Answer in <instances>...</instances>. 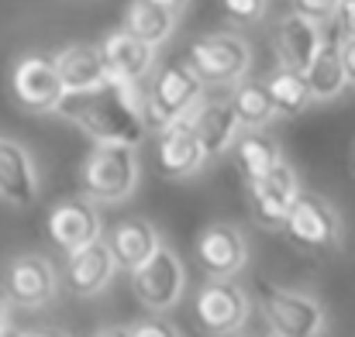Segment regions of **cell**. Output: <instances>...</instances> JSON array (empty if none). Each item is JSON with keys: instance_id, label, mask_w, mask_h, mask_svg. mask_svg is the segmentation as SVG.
Masks as SVG:
<instances>
[{"instance_id": "6da1fadb", "label": "cell", "mask_w": 355, "mask_h": 337, "mask_svg": "<svg viewBox=\"0 0 355 337\" xmlns=\"http://www.w3.org/2000/svg\"><path fill=\"white\" fill-rule=\"evenodd\" d=\"M55 113L66 117L69 124H76L90 141L138 148L148 138V127H145V117H141L138 83H124L114 76L101 80L97 86L62 93Z\"/></svg>"}, {"instance_id": "7a4b0ae2", "label": "cell", "mask_w": 355, "mask_h": 337, "mask_svg": "<svg viewBox=\"0 0 355 337\" xmlns=\"http://www.w3.org/2000/svg\"><path fill=\"white\" fill-rule=\"evenodd\" d=\"M141 179L138 148L131 145H104L94 141V148L80 162V197H87L97 207H118L124 203Z\"/></svg>"}, {"instance_id": "3957f363", "label": "cell", "mask_w": 355, "mask_h": 337, "mask_svg": "<svg viewBox=\"0 0 355 337\" xmlns=\"http://www.w3.org/2000/svg\"><path fill=\"white\" fill-rule=\"evenodd\" d=\"M204 80L193 73V66L187 59H169L159 66L155 73V86L148 97H141V117L148 131H162L183 117L197 111V104L204 100Z\"/></svg>"}, {"instance_id": "277c9868", "label": "cell", "mask_w": 355, "mask_h": 337, "mask_svg": "<svg viewBox=\"0 0 355 337\" xmlns=\"http://www.w3.org/2000/svg\"><path fill=\"white\" fill-rule=\"evenodd\" d=\"M259 303L269 337H321L328 331V307L307 289L259 282Z\"/></svg>"}, {"instance_id": "5b68a950", "label": "cell", "mask_w": 355, "mask_h": 337, "mask_svg": "<svg viewBox=\"0 0 355 337\" xmlns=\"http://www.w3.org/2000/svg\"><path fill=\"white\" fill-rule=\"evenodd\" d=\"M131 293L135 300L148 310V313H169L173 307H180L183 293H187V268L183 258L169 248L159 244L141 265H135L131 272Z\"/></svg>"}, {"instance_id": "8992f818", "label": "cell", "mask_w": 355, "mask_h": 337, "mask_svg": "<svg viewBox=\"0 0 355 337\" xmlns=\"http://www.w3.org/2000/svg\"><path fill=\"white\" fill-rule=\"evenodd\" d=\"M252 313L248 293L235 279H207L190 303V317L204 337H235Z\"/></svg>"}, {"instance_id": "52a82bcc", "label": "cell", "mask_w": 355, "mask_h": 337, "mask_svg": "<svg viewBox=\"0 0 355 337\" xmlns=\"http://www.w3.org/2000/svg\"><path fill=\"white\" fill-rule=\"evenodd\" d=\"M187 62L204 80V86H235L252 69V45L232 31L200 35L190 42Z\"/></svg>"}, {"instance_id": "ba28073f", "label": "cell", "mask_w": 355, "mask_h": 337, "mask_svg": "<svg viewBox=\"0 0 355 337\" xmlns=\"http://www.w3.org/2000/svg\"><path fill=\"white\" fill-rule=\"evenodd\" d=\"M283 234L300 248V251H338L345 241V224L342 214L331 200L318 197V193H300L286 214Z\"/></svg>"}, {"instance_id": "9c48e42d", "label": "cell", "mask_w": 355, "mask_h": 337, "mask_svg": "<svg viewBox=\"0 0 355 337\" xmlns=\"http://www.w3.org/2000/svg\"><path fill=\"white\" fill-rule=\"evenodd\" d=\"M297 197H300V179H297V169L286 158H279L262 179L245 183L248 210H252L255 224L266 227V230H283L286 214H290Z\"/></svg>"}, {"instance_id": "30bf717a", "label": "cell", "mask_w": 355, "mask_h": 337, "mask_svg": "<svg viewBox=\"0 0 355 337\" xmlns=\"http://www.w3.org/2000/svg\"><path fill=\"white\" fill-rule=\"evenodd\" d=\"M193 258L207 279H235L248 265V237L235 224H207L193 241Z\"/></svg>"}, {"instance_id": "8fae6325", "label": "cell", "mask_w": 355, "mask_h": 337, "mask_svg": "<svg viewBox=\"0 0 355 337\" xmlns=\"http://www.w3.org/2000/svg\"><path fill=\"white\" fill-rule=\"evenodd\" d=\"M10 90H14L17 104L31 113H55L62 93H66L52 59L49 55H35V52L17 59V66L10 73Z\"/></svg>"}, {"instance_id": "7c38bea8", "label": "cell", "mask_w": 355, "mask_h": 337, "mask_svg": "<svg viewBox=\"0 0 355 337\" xmlns=\"http://www.w3.org/2000/svg\"><path fill=\"white\" fill-rule=\"evenodd\" d=\"M10 307L38 310L55 300L59 293V272L45 255H17L7 265V286H3Z\"/></svg>"}, {"instance_id": "4fadbf2b", "label": "cell", "mask_w": 355, "mask_h": 337, "mask_svg": "<svg viewBox=\"0 0 355 337\" xmlns=\"http://www.w3.org/2000/svg\"><path fill=\"white\" fill-rule=\"evenodd\" d=\"M45 227H49L52 244H59L69 255L104 234V217H101V207L90 203L87 197H66L49 210Z\"/></svg>"}, {"instance_id": "5bb4252c", "label": "cell", "mask_w": 355, "mask_h": 337, "mask_svg": "<svg viewBox=\"0 0 355 337\" xmlns=\"http://www.w3.org/2000/svg\"><path fill=\"white\" fill-rule=\"evenodd\" d=\"M38 197L42 183L31 152L14 138H0V200L14 210H31Z\"/></svg>"}, {"instance_id": "9a60e30c", "label": "cell", "mask_w": 355, "mask_h": 337, "mask_svg": "<svg viewBox=\"0 0 355 337\" xmlns=\"http://www.w3.org/2000/svg\"><path fill=\"white\" fill-rule=\"evenodd\" d=\"M304 80H307V90H311L314 104H331L349 86L345 69H342V31L331 21H328V28H321V42H318L314 59L304 69Z\"/></svg>"}, {"instance_id": "2e32d148", "label": "cell", "mask_w": 355, "mask_h": 337, "mask_svg": "<svg viewBox=\"0 0 355 337\" xmlns=\"http://www.w3.org/2000/svg\"><path fill=\"white\" fill-rule=\"evenodd\" d=\"M114 275H118V262H114L104 234L97 241L69 251V258H66V286H69L73 296H83V300L97 296L111 286Z\"/></svg>"}, {"instance_id": "e0dca14e", "label": "cell", "mask_w": 355, "mask_h": 337, "mask_svg": "<svg viewBox=\"0 0 355 337\" xmlns=\"http://www.w3.org/2000/svg\"><path fill=\"white\" fill-rule=\"evenodd\" d=\"M190 127H193L207 162L225 158L235 148L238 134H241V124H238L232 100H207V97L197 104V111L190 113Z\"/></svg>"}, {"instance_id": "ac0fdd59", "label": "cell", "mask_w": 355, "mask_h": 337, "mask_svg": "<svg viewBox=\"0 0 355 337\" xmlns=\"http://www.w3.org/2000/svg\"><path fill=\"white\" fill-rule=\"evenodd\" d=\"M155 169L166 176V179H187L193 172L204 169V152H200V141L190 127V117L155 131Z\"/></svg>"}, {"instance_id": "d6986e66", "label": "cell", "mask_w": 355, "mask_h": 337, "mask_svg": "<svg viewBox=\"0 0 355 337\" xmlns=\"http://www.w3.org/2000/svg\"><path fill=\"white\" fill-rule=\"evenodd\" d=\"M101 55H104L107 76L124 80V83H141V80H148L152 69H155V48H152L148 42L128 35L124 28L104 38Z\"/></svg>"}, {"instance_id": "ffe728a7", "label": "cell", "mask_w": 355, "mask_h": 337, "mask_svg": "<svg viewBox=\"0 0 355 337\" xmlns=\"http://www.w3.org/2000/svg\"><path fill=\"white\" fill-rule=\"evenodd\" d=\"M318 42H321V24H314L311 17H304L297 10L279 17V24L272 28V48H276L279 66L297 69V73L307 69V62L318 52Z\"/></svg>"}, {"instance_id": "44dd1931", "label": "cell", "mask_w": 355, "mask_h": 337, "mask_svg": "<svg viewBox=\"0 0 355 337\" xmlns=\"http://www.w3.org/2000/svg\"><path fill=\"white\" fill-rule=\"evenodd\" d=\"M104 241H107L118 268H124V272H131L135 265H141L162 244L155 224L145 221V217H121L118 224H111V230L104 234Z\"/></svg>"}, {"instance_id": "7402d4cb", "label": "cell", "mask_w": 355, "mask_h": 337, "mask_svg": "<svg viewBox=\"0 0 355 337\" xmlns=\"http://www.w3.org/2000/svg\"><path fill=\"white\" fill-rule=\"evenodd\" d=\"M52 66H55L66 93L87 90V86H97L101 80H107V66H104L101 45H87V42L66 45V48H59L52 55Z\"/></svg>"}, {"instance_id": "603a6c76", "label": "cell", "mask_w": 355, "mask_h": 337, "mask_svg": "<svg viewBox=\"0 0 355 337\" xmlns=\"http://www.w3.org/2000/svg\"><path fill=\"white\" fill-rule=\"evenodd\" d=\"M232 152H235V165H238L241 183L262 179V176L283 158L279 145H276L269 134H262V127H245V134H238Z\"/></svg>"}, {"instance_id": "cb8c5ba5", "label": "cell", "mask_w": 355, "mask_h": 337, "mask_svg": "<svg viewBox=\"0 0 355 337\" xmlns=\"http://www.w3.org/2000/svg\"><path fill=\"white\" fill-rule=\"evenodd\" d=\"M173 28H176V17L152 0H131L124 10V31L148 42L152 48H159L173 35Z\"/></svg>"}, {"instance_id": "d4e9b609", "label": "cell", "mask_w": 355, "mask_h": 337, "mask_svg": "<svg viewBox=\"0 0 355 337\" xmlns=\"http://www.w3.org/2000/svg\"><path fill=\"white\" fill-rule=\"evenodd\" d=\"M266 93H269V100H272L276 113H286V117H300V113L314 104L304 73L286 69V66H279L276 73H269V80H266Z\"/></svg>"}, {"instance_id": "484cf974", "label": "cell", "mask_w": 355, "mask_h": 337, "mask_svg": "<svg viewBox=\"0 0 355 337\" xmlns=\"http://www.w3.org/2000/svg\"><path fill=\"white\" fill-rule=\"evenodd\" d=\"M238 90L232 93V107L238 113V124L241 127H269L276 120V107L266 93V83H255V80H238Z\"/></svg>"}, {"instance_id": "4316f807", "label": "cell", "mask_w": 355, "mask_h": 337, "mask_svg": "<svg viewBox=\"0 0 355 337\" xmlns=\"http://www.w3.org/2000/svg\"><path fill=\"white\" fill-rule=\"evenodd\" d=\"M221 10L232 24H255L266 14V0H221Z\"/></svg>"}, {"instance_id": "83f0119b", "label": "cell", "mask_w": 355, "mask_h": 337, "mask_svg": "<svg viewBox=\"0 0 355 337\" xmlns=\"http://www.w3.org/2000/svg\"><path fill=\"white\" fill-rule=\"evenodd\" d=\"M128 334L131 337H183L180 327H176L173 320H166L162 313H148V317L135 320V324L128 327Z\"/></svg>"}, {"instance_id": "f1b7e54d", "label": "cell", "mask_w": 355, "mask_h": 337, "mask_svg": "<svg viewBox=\"0 0 355 337\" xmlns=\"http://www.w3.org/2000/svg\"><path fill=\"white\" fill-rule=\"evenodd\" d=\"M335 7H338V0H293V10L304 14V17H311L314 24H328L331 14H335Z\"/></svg>"}, {"instance_id": "f546056e", "label": "cell", "mask_w": 355, "mask_h": 337, "mask_svg": "<svg viewBox=\"0 0 355 337\" xmlns=\"http://www.w3.org/2000/svg\"><path fill=\"white\" fill-rule=\"evenodd\" d=\"M331 24L345 35V38H355V0H338L335 14H331Z\"/></svg>"}, {"instance_id": "4dcf8cb0", "label": "cell", "mask_w": 355, "mask_h": 337, "mask_svg": "<svg viewBox=\"0 0 355 337\" xmlns=\"http://www.w3.org/2000/svg\"><path fill=\"white\" fill-rule=\"evenodd\" d=\"M342 69H345V80L355 86V38L342 35Z\"/></svg>"}, {"instance_id": "1f68e13d", "label": "cell", "mask_w": 355, "mask_h": 337, "mask_svg": "<svg viewBox=\"0 0 355 337\" xmlns=\"http://www.w3.org/2000/svg\"><path fill=\"white\" fill-rule=\"evenodd\" d=\"M152 3H159L162 10H169L173 17H180V14L187 10V3H190V0H152Z\"/></svg>"}, {"instance_id": "d6a6232c", "label": "cell", "mask_w": 355, "mask_h": 337, "mask_svg": "<svg viewBox=\"0 0 355 337\" xmlns=\"http://www.w3.org/2000/svg\"><path fill=\"white\" fill-rule=\"evenodd\" d=\"M90 337H131V334H128V327H124V324H111V327H101V331H94Z\"/></svg>"}, {"instance_id": "836d02e7", "label": "cell", "mask_w": 355, "mask_h": 337, "mask_svg": "<svg viewBox=\"0 0 355 337\" xmlns=\"http://www.w3.org/2000/svg\"><path fill=\"white\" fill-rule=\"evenodd\" d=\"M3 324H10V300H7V293L0 289V327Z\"/></svg>"}, {"instance_id": "e575fe53", "label": "cell", "mask_w": 355, "mask_h": 337, "mask_svg": "<svg viewBox=\"0 0 355 337\" xmlns=\"http://www.w3.org/2000/svg\"><path fill=\"white\" fill-rule=\"evenodd\" d=\"M24 337H69L62 331H24Z\"/></svg>"}, {"instance_id": "d590c367", "label": "cell", "mask_w": 355, "mask_h": 337, "mask_svg": "<svg viewBox=\"0 0 355 337\" xmlns=\"http://www.w3.org/2000/svg\"><path fill=\"white\" fill-rule=\"evenodd\" d=\"M0 337H24V331H21V327H10V324H3V327H0Z\"/></svg>"}]
</instances>
